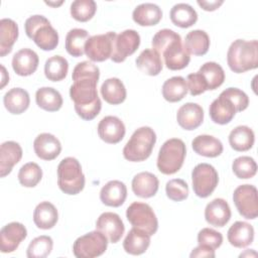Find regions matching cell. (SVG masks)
<instances>
[{"label": "cell", "mask_w": 258, "mask_h": 258, "mask_svg": "<svg viewBox=\"0 0 258 258\" xmlns=\"http://www.w3.org/2000/svg\"><path fill=\"white\" fill-rule=\"evenodd\" d=\"M98 81L93 78H80L74 80L70 88V97L74 102L75 110L83 120H93L102 109V102L97 92Z\"/></svg>", "instance_id": "obj_1"}, {"label": "cell", "mask_w": 258, "mask_h": 258, "mask_svg": "<svg viewBox=\"0 0 258 258\" xmlns=\"http://www.w3.org/2000/svg\"><path fill=\"white\" fill-rule=\"evenodd\" d=\"M227 62L230 70L242 74L258 67V41L236 39L228 48Z\"/></svg>", "instance_id": "obj_2"}, {"label": "cell", "mask_w": 258, "mask_h": 258, "mask_svg": "<svg viewBox=\"0 0 258 258\" xmlns=\"http://www.w3.org/2000/svg\"><path fill=\"white\" fill-rule=\"evenodd\" d=\"M26 35L42 50H53L58 44V33L43 15H32L25 20Z\"/></svg>", "instance_id": "obj_3"}, {"label": "cell", "mask_w": 258, "mask_h": 258, "mask_svg": "<svg viewBox=\"0 0 258 258\" xmlns=\"http://www.w3.org/2000/svg\"><path fill=\"white\" fill-rule=\"evenodd\" d=\"M156 142V134L151 127L142 126L136 129L123 148V156L132 162L147 159Z\"/></svg>", "instance_id": "obj_4"}, {"label": "cell", "mask_w": 258, "mask_h": 258, "mask_svg": "<svg viewBox=\"0 0 258 258\" xmlns=\"http://www.w3.org/2000/svg\"><path fill=\"white\" fill-rule=\"evenodd\" d=\"M85 175L81 163L75 157L63 158L57 166V185L59 189L70 196L80 194L85 187Z\"/></svg>", "instance_id": "obj_5"}, {"label": "cell", "mask_w": 258, "mask_h": 258, "mask_svg": "<svg viewBox=\"0 0 258 258\" xmlns=\"http://www.w3.org/2000/svg\"><path fill=\"white\" fill-rule=\"evenodd\" d=\"M186 147L184 142L179 138H170L160 147L156 165L158 170L163 174H173L177 172L184 161Z\"/></svg>", "instance_id": "obj_6"}, {"label": "cell", "mask_w": 258, "mask_h": 258, "mask_svg": "<svg viewBox=\"0 0 258 258\" xmlns=\"http://www.w3.org/2000/svg\"><path fill=\"white\" fill-rule=\"evenodd\" d=\"M108 238L95 230L79 237L73 245V253L77 258H94L104 254L108 247Z\"/></svg>", "instance_id": "obj_7"}, {"label": "cell", "mask_w": 258, "mask_h": 258, "mask_svg": "<svg viewBox=\"0 0 258 258\" xmlns=\"http://www.w3.org/2000/svg\"><path fill=\"white\" fill-rule=\"evenodd\" d=\"M126 218L132 227L152 236L158 229V221L152 208L145 203L134 202L126 210Z\"/></svg>", "instance_id": "obj_8"}, {"label": "cell", "mask_w": 258, "mask_h": 258, "mask_svg": "<svg viewBox=\"0 0 258 258\" xmlns=\"http://www.w3.org/2000/svg\"><path fill=\"white\" fill-rule=\"evenodd\" d=\"M192 189L196 196L205 199L213 194L219 182L216 168L209 163H199L191 171Z\"/></svg>", "instance_id": "obj_9"}, {"label": "cell", "mask_w": 258, "mask_h": 258, "mask_svg": "<svg viewBox=\"0 0 258 258\" xmlns=\"http://www.w3.org/2000/svg\"><path fill=\"white\" fill-rule=\"evenodd\" d=\"M234 204L239 214L247 219L254 220L258 216L257 188L252 184H241L234 190Z\"/></svg>", "instance_id": "obj_10"}, {"label": "cell", "mask_w": 258, "mask_h": 258, "mask_svg": "<svg viewBox=\"0 0 258 258\" xmlns=\"http://www.w3.org/2000/svg\"><path fill=\"white\" fill-rule=\"evenodd\" d=\"M140 45V35L134 29H126L116 34L113 39L111 59L114 62H122L133 54Z\"/></svg>", "instance_id": "obj_11"}, {"label": "cell", "mask_w": 258, "mask_h": 258, "mask_svg": "<svg viewBox=\"0 0 258 258\" xmlns=\"http://www.w3.org/2000/svg\"><path fill=\"white\" fill-rule=\"evenodd\" d=\"M116 34L114 31H109L90 36L85 44V54L92 61H104L111 58L113 39Z\"/></svg>", "instance_id": "obj_12"}, {"label": "cell", "mask_w": 258, "mask_h": 258, "mask_svg": "<svg viewBox=\"0 0 258 258\" xmlns=\"http://www.w3.org/2000/svg\"><path fill=\"white\" fill-rule=\"evenodd\" d=\"M96 230L102 232L111 243H117L125 232V226L118 214L105 212L97 219Z\"/></svg>", "instance_id": "obj_13"}, {"label": "cell", "mask_w": 258, "mask_h": 258, "mask_svg": "<svg viewBox=\"0 0 258 258\" xmlns=\"http://www.w3.org/2000/svg\"><path fill=\"white\" fill-rule=\"evenodd\" d=\"M27 230L19 222H11L0 231V249L2 253L14 252L26 238Z\"/></svg>", "instance_id": "obj_14"}, {"label": "cell", "mask_w": 258, "mask_h": 258, "mask_svg": "<svg viewBox=\"0 0 258 258\" xmlns=\"http://www.w3.org/2000/svg\"><path fill=\"white\" fill-rule=\"evenodd\" d=\"M98 135L106 143L116 144L120 142L126 133L123 121L116 116H105L98 124Z\"/></svg>", "instance_id": "obj_15"}, {"label": "cell", "mask_w": 258, "mask_h": 258, "mask_svg": "<svg viewBox=\"0 0 258 258\" xmlns=\"http://www.w3.org/2000/svg\"><path fill=\"white\" fill-rule=\"evenodd\" d=\"M161 56H163L165 67L171 71H178L186 68L190 60L189 53L184 48L181 38L171 42L163 50Z\"/></svg>", "instance_id": "obj_16"}, {"label": "cell", "mask_w": 258, "mask_h": 258, "mask_svg": "<svg viewBox=\"0 0 258 258\" xmlns=\"http://www.w3.org/2000/svg\"><path fill=\"white\" fill-rule=\"evenodd\" d=\"M33 149L37 157L43 160H53L61 151L59 140L50 133H40L33 141Z\"/></svg>", "instance_id": "obj_17"}, {"label": "cell", "mask_w": 258, "mask_h": 258, "mask_svg": "<svg viewBox=\"0 0 258 258\" xmlns=\"http://www.w3.org/2000/svg\"><path fill=\"white\" fill-rule=\"evenodd\" d=\"M231 209L229 204L221 198L211 201L205 209V219L208 224L222 228L231 219Z\"/></svg>", "instance_id": "obj_18"}, {"label": "cell", "mask_w": 258, "mask_h": 258, "mask_svg": "<svg viewBox=\"0 0 258 258\" xmlns=\"http://www.w3.org/2000/svg\"><path fill=\"white\" fill-rule=\"evenodd\" d=\"M237 113V109L232 101L226 96L220 94L209 108V114L212 121L216 124L225 125L230 123Z\"/></svg>", "instance_id": "obj_19"}, {"label": "cell", "mask_w": 258, "mask_h": 258, "mask_svg": "<svg viewBox=\"0 0 258 258\" xmlns=\"http://www.w3.org/2000/svg\"><path fill=\"white\" fill-rule=\"evenodd\" d=\"M176 121L184 130L197 129L204 121V110L197 103H185L177 110Z\"/></svg>", "instance_id": "obj_20"}, {"label": "cell", "mask_w": 258, "mask_h": 258, "mask_svg": "<svg viewBox=\"0 0 258 258\" xmlns=\"http://www.w3.org/2000/svg\"><path fill=\"white\" fill-rule=\"evenodd\" d=\"M12 69L21 77L32 75L38 67L39 58L37 53L30 48H21L12 57Z\"/></svg>", "instance_id": "obj_21"}, {"label": "cell", "mask_w": 258, "mask_h": 258, "mask_svg": "<svg viewBox=\"0 0 258 258\" xmlns=\"http://www.w3.org/2000/svg\"><path fill=\"white\" fill-rule=\"evenodd\" d=\"M22 148L15 141H5L0 146V176L8 175L22 158Z\"/></svg>", "instance_id": "obj_22"}, {"label": "cell", "mask_w": 258, "mask_h": 258, "mask_svg": "<svg viewBox=\"0 0 258 258\" xmlns=\"http://www.w3.org/2000/svg\"><path fill=\"white\" fill-rule=\"evenodd\" d=\"M126 198L127 187L121 180H110L100 190V200L108 207H120L124 204Z\"/></svg>", "instance_id": "obj_23"}, {"label": "cell", "mask_w": 258, "mask_h": 258, "mask_svg": "<svg viewBox=\"0 0 258 258\" xmlns=\"http://www.w3.org/2000/svg\"><path fill=\"white\" fill-rule=\"evenodd\" d=\"M133 192L142 199L154 197L159 187V180L155 174L149 171L137 173L131 182Z\"/></svg>", "instance_id": "obj_24"}, {"label": "cell", "mask_w": 258, "mask_h": 258, "mask_svg": "<svg viewBox=\"0 0 258 258\" xmlns=\"http://www.w3.org/2000/svg\"><path fill=\"white\" fill-rule=\"evenodd\" d=\"M229 243L236 248H245L254 240V228L247 222L237 221L228 230Z\"/></svg>", "instance_id": "obj_25"}, {"label": "cell", "mask_w": 258, "mask_h": 258, "mask_svg": "<svg viewBox=\"0 0 258 258\" xmlns=\"http://www.w3.org/2000/svg\"><path fill=\"white\" fill-rule=\"evenodd\" d=\"M3 104L9 113L19 115L28 109L30 97L26 90L22 88H12L5 93Z\"/></svg>", "instance_id": "obj_26"}, {"label": "cell", "mask_w": 258, "mask_h": 258, "mask_svg": "<svg viewBox=\"0 0 258 258\" xmlns=\"http://www.w3.org/2000/svg\"><path fill=\"white\" fill-rule=\"evenodd\" d=\"M132 18L141 26H153L161 20L162 10L154 3H142L134 8Z\"/></svg>", "instance_id": "obj_27"}, {"label": "cell", "mask_w": 258, "mask_h": 258, "mask_svg": "<svg viewBox=\"0 0 258 258\" xmlns=\"http://www.w3.org/2000/svg\"><path fill=\"white\" fill-rule=\"evenodd\" d=\"M150 245V235L146 232L132 228L123 241V248L126 253L131 255H141Z\"/></svg>", "instance_id": "obj_28"}, {"label": "cell", "mask_w": 258, "mask_h": 258, "mask_svg": "<svg viewBox=\"0 0 258 258\" xmlns=\"http://www.w3.org/2000/svg\"><path fill=\"white\" fill-rule=\"evenodd\" d=\"M194 151L202 156L217 157L223 152V143L216 137L208 134L198 135L191 141Z\"/></svg>", "instance_id": "obj_29"}, {"label": "cell", "mask_w": 258, "mask_h": 258, "mask_svg": "<svg viewBox=\"0 0 258 258\" xmlns=\"http://www.w3.org/2000/svg\"><path fill=\"white\" fill-rule=\"evenodd\" d=\"M58 220V213L53 204L49 202L39 203L33 212V222L35 226L42 230H48L55 226Z\"/></svg>", "instance_id": "obj_30"}, {"label": "cell", "mask_w": 258, "mask_h": 258, "mask_svg": "<svg viewBox=\"0 0 258 258\" xmlns=\"http://www.w3.org/2000/svg\"><path fill=\"white\" fill-rule=\"evenodd\" d=\"M140 72L148 76H157L162 71L163 61L161 56L153 48H146L141 51L135 60Z\"/></svg>", "instance_id": "obj_31"}, {"label": "cell", "mask_w": 258, "mask_h": 258, "mask_svg": "<svg viewBox=\"0 0 258 258\" xmlns=\"http://www.w3.org/2000/svg\"><path fill=\"white\" fill-rule=\"evenodd\" d=\"M101 95L108 104L119 105L125 101L127 92L120 79L109 78L105 80L101 86Z\"/></svg>", "instance_id": "obj_32"}, {"label": "cell", "mask_w": 258, "mask_h": 258, "mask_svg": "<svg viewBox=\"0 0 258 258\" xmlns=\"http://www.w3.org/2000/svg\"><path fill=\"white\" fill-rule=\"evenodd\" d=\"M18 25L10 18L0 20V56L8 54L18 38Z\"/></svg>", "instance_id": "obj_33"}, {"label": "cell", "mask_w": 258, "mask_h": 258, "mask_svg": "<svg viewBox=\"0 0 258 258\" xmlns=\"http://www.w3.org/2000/svg\"><path fill=\"white\" fill-rule=\"evenodd\" d=\"M210 43V36L205 30L195 29L185 35L183 46L189 54L204 55L208 52Z\"/></svg>", "instance_id": "obj_34"}, {"label": "cell", "mask_w": 258, "mask_h": 258, "mask_svg": "<svg viewBox=\"0 0 258 258\" xmlns=\"http://www.w3.org/2000/svg\"><path fill=\"white\" fill-rule=\"evenodd\" d=\"M255 142L253 130L245 125L235 127L229 134V143L236 151H247L251 149Z\"/></svg>", "instance_id": "obj_35"}, {"label": "cell", "mask_w": 258, "mask_h": 258, "mask_svg": "<svg viewBox=\"0 0 258 258\" xmlns=\"http://www.w3.org/2000/svg\"><path fill=\"white\" fill-rule=\"evenodd\" d=\"M35 102L39 108L48 112L58 111L63 103L60 93L51 87L39 88L35 93Z\"/></svg>", "instance_id": "obj_36"}, {"label": "cell", "mask_w": 258, "mask_h": 258, "mask_svg": "<svg viewBox=\"0 0 258 258\" xmlns=\"http://www.w3.org/2000/svg\"><path fill=\"white\" fill-rule=\"evenodd\" d=\"M171 22L181 28L194 25L198 20L197 11L187 3H177L172 6L169 12Z\"/></svg>", "instance_id": "obj_37"}, {"label": "cell", "mask_w": 258, "mask_h": 258, "mask_svg": "<svg viewBox=\"0 0 258 258\" xmlns=\"http://www.w3.org/2000/svg\"><path fill=\"white\" fill-rule=\"evenodd\" d=\"M186 81L180 77L175 76L167 79L162 85V97L170 103L178 102L182 100L187 94Z\"/></svg>", "instance_id": "obj_38"}, {"label": "cell", "mask_w": 258, "mask_h": 258, "mask_svg": "<svg viewBox=\"0 0 258 258\" xmlns=\"http://www.w3.org/2000/svg\"><path fill=\"white\" fill-rule=\"evenodd\" d=\"M89 37V32L86 29H71L66 36V50L72 56H82L85 53V44Z\"/></svg>", "instance_id": "obj_39"}, {"label": "cell", "mask_w": 258, "mask_h": 258, "mask_svg": "<svg viewBox=\"0 0 258 258\" xmlns=\"http://www.w3.org/2000/svg\"><path fill=\"white\" fill-rule=\"evenodd\" d=\"M69 72V62L61 55H53L46 59L44 63V75L51 82L63 80Z\"/></svg>", "instance_id": "obj_40"}, {"label": "cell", "mask_w": 258, "mask_h": 258, "mask_svg": "<svg viewBox=\"0 0 258 258\" xmlns=\"http://www.w3.org/2000/svg\"><path fill=\"white\" fill-rule=\"evenodd\" d=\"M199 72L205 78L208 85V90L218 89L225 81V72L218 62L207 61L202 64Z\"/></svg>", "instance_id": "obj_41"}, {"label": "cell", "mask_w": 258, "mask_h": 258, "mask_svg": "<svg viewBox=\"0 0 258 258\" xmlns=\"http://www.w3.org/2000/svg\"><path fill=\"white\" fill-rule=\"evenodd\" d=\"M17 177L21 185L34 187L42 178V169L35 162H27L20 167Z\"/></svg>", "instance_id": "obj_42"}, {"label": "cell", "mask_w": 258, "mask_h": 258, "mask_svg": "<svg viewBox=\"0 0 258 258\" xmlns=\"http://www.w3.org/2000/svg\"><path fill=\"white\" fill-rule=\"evenodd\" d=\"M71 15L80 22H86L93 18L97 11V4L94 0H75L71 4Z\"/></svg>", "instance_id": "obj_43"}, {"label": "cell", "mask_w": 258, "mask_h": 258, "mask_svg": "<svg viewBox=\"0 0 258 258\" xmlns=\"http://www.w3.org/2000/svg\"><path fill=\"white\" fill-rule=\"evenodd\" d=\"M53 241L49 236L41 235L34 238L28 245L26 255L28 258H44L52 250Z\"/></svg>", "instance_id": "obj_44"}, {"label": "cell", "mask_w": 258, "mask_h": 258, "mask_svg": "<svg viewBox=\"0 0 258 258\" xmlns=\"http://www.w3.org/2000/svg\"><path fill=\"white\" fill-rule=\"evenodd\" d=\"M232 169L238 178L248 179L256 174L257 163L250 156H239L233 161Z\"/></svg>", "instance_id": "obj_45"}, {"label": "cell", "mask_w": 258, "mask_h": 258, "mask_svg": "<svg viewBox=\"0 0 258 258\" xmlns=\"http://www.w3.org/2000/svg\"><path fill=\"white\" fill-rule=\"evenodd\" d=\"M181 38L180 35L173 31L172 29H168V28H163L158 30L154 36L152 37V48L157 51L159 53V55L161 56V53L163 52V50L174 40Z\"/></svg>", "instance_id": "obj_46"}, {"label": "cell", "mask_w": 258, "mask_h": 258, "mask_svg": "<svg viewBox=\"0 0 258 258\" xmlns=\"http://www.w3.org/2000/svg\"><path fill=\"white\" fill-rule=\"evenodd\" d=\"M165 192L169 200L181 202L188 197V185L181 178H173L166 182Z\"/></svg>", "instance_id": "obj_47"}, {"label": "cell", "mask_w": 258, "mask_h": 258, "mask_svg": "<svg viewBox=\"0 0 258 258\" xmlns=\"http://www.w3.org/2000/svg\"><path fill=\"white\" fill-rule=\"evenodd\" d=\"M198 243L216 250L223 243V235L214 229L204 228L198 234Z\"/></svg>", "instance_id": "obj_48"}, {"label": "cell", "mask_w": 258, "mask_h": 258, "mask_svg": "<svg viewBox=\"0 0 258 258\" xmlns=\"http://www.w3.org/2000/svg\"><path fill=\"white\" fill-rule=\"evenodd\" d=\"M80 78H93V79L99 80L100 70L94 62L89 60H84L82 62H79L75 67L72 74L73 81Z\"/></svg>", "instance_id": "obj_49"}, {"label": "cell", "mask_w": 258, "mask_h": 258, "mask_svg": "<svg viewBox=\"0 0 258 258\" xmlns=\"http://www.w3.org/2000/svg\"><path fill=\"white\" fill-rule=\"evenodd\" d=\"M221 94L232 101L237 109V112H242L246 110L249 106V98L247 94L238 88H228L224 90Z\"/></svg>", "instance_id": "obj_50"}, {"label": "cell", "mask_w": 258, "mask_h": 258, "mask_svg": "<svg viewBox=\"0 0 258 258\" xmlns=\"http://www.w3.org/2000/svg\"><path fill=\"white\" fill-rule=\"evenodd\" d=\"M187 90L191 96H198L208 91V85L200 72L189 74L186 78Z\"/></svg>", "instance_id": "obj_51"}, {"label": "cell", "mask_w": 258, "mask_h": 258, "mask_svg": "<svg viewBox=\"0 0 258 258\" xmlns=\"http://www.w3.org/2000/svg\"><path fill=\"white\" fill-rule=\"evenodd\" d=\"M216 256L215 254V250L207 247V246H203V245H199L198 247H196L195 249H192L191 253L189 254L190 258H214Z\"/></svg>", "instance_id": "obj_52"}, {"label": "cell", "mask_w": 258, "mask_h": 258, "mask_svg": "<svg viewBox=\"0 0 258 258\" xmlns=\"http://www.w3.org/2000/svg\"><path fill=\"white\" fill-rule=\"evenodd\" d=\"M198 5L201 6L206 11H214L218 9L223 3V0H213V1H207V0H198L197 1Z\"/></svg>", "instance_id": "obj_53"}, {"label": "cell", "mask_w": 258, "mask_h": 258, "mask_svg": "<svg viewBox=\"0 0 258 258\" xmlns=\"http://www.w3.org/2000/svg\"><path fill=\"white\" fill-rule=\"evenodd\" d=\"M1 70H2V83H1V89L5 87V85L9 82V75L6 72V69L3 64H1Z\"/></svg>", "instance_id": "obj_54"}, {"label": "cell", "mask_w": 258, "mask_h": 258, "mask_svg": "<svg viewBox=\"0 0 258 258\" xmlns=\"http://www.w3.org/2000/svg\"><path fill=\"white\" fill-rule=\"evenodd\" d=\"M63 3V1H58V2H51V1H45V4L49 5V6H52V7H56V6H59Z\"/></svg>", "instance_id": "obj_55"}]
</instances>
